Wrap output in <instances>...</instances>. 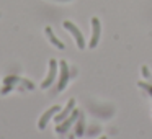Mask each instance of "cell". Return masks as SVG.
Masks as SVG:
<instances>
[{"instance_id": "6da1fadb", "label": "cell", "mask_w": 152, "mask_h": 139, "mask_svg": "<svg viewBox=\"0 0 152 139\" xmlns=\"http://www.w3.org/2000/svg\"><path fill=\"white\" fill-rule=\"evenodd\" d=\"M64 28H66L67 31H70V34L74 36L77 46H79V49H85V40H83L82 31H80L79 28H77L75 25L72 23V21H64Z\"/></svg>"}, {"instance_id": "7a4b0ae2", "label": "cell", "mask_w": 152, "mask_h": 139, "mask_svg": "<svg viewBox=\"0 0 152 139\" xmlns=\"http://www.w3.org/2000/svg\"><path fill=\"white\" fill-rule=\"evenodd\" d=\"M100 34H102V26H100V20L96 17L92 18V40H90V48H96L100 41Z\"/></svg>"}, {"instance_id": "3957f363", "label": "cell", "mask_w": 152, "mask_h": 139, "mask_svg": "<svg viewBox=\"0 0 152 139\" xmlns=\"http://www.w3.org/2000/svg\"><path fill=\"white\" fill-rule=\"evenodd\" d=\"M59 66H61V79H59V85H57V90H59V92H62V90L66 89L67 82H69L70 74H69V67H67V62H66V61H61Z\"/></svg>"}, {"instance_id": "277c9868", "label": "cell", "mask_w": 152, "mask_h": 139, "mask_svg": "<svg viewBox=\"0 0 152 139\" xmlns=\"http://www.w3.org/2000/svg\"><path fill=\"white\" fill-rule=\"evenodd\" d=\"M56 74H57V61L51 59L49 61V74H48L46 80L41 83V89H48V87H51V83H53L54 79H56Z\"/></svg>"}, {"instance_id": "5b68a950", "label": "cell", "mask_w": 152, "mask_h": 139, "mask_svg": "<svg viewBox=\"0 0 152 139\" xmlns=\"http://www.w3.org/2000/svg\"><path fill=\"white\" fill-rule=\"evenodd\" d=\"M79 116H80V111H79V110H74V111H72V115H69V116H67V118L64 119V123H62V124H59V126L56 128V131L59 132V134H64V132H66L67 129L70 128V124H72V123L75 121V119L79 118Z\"/></svg>"}, {"instance_id": "8992f818", "label": "cell", "mask_w": 152, "mask_h": 139, "mask_svg": "<svg viewBox=\"0 0 152 139\" xmlns=\"http://www.w3.org/2000/svg\"><path fill=\"white\" fill-rule=\"evenodd\" d=\"M57 111H61V106H59V105H54V106H51V108L48 110V111L44 113L43 116H41L39 123H38V128H39V129H44V128H46V124H48V121H49V119L53 118V116L56 115Z\"/></svg>"}, {"instance_id": "52a82bcc", "label": "cell", "mask_w": 152, "mask_h": 139, "mask_svg": "<svg viewBox=\"0 0 152 139\" xmlns=\"http://www.w3.org/2000/svg\"><path fill=\"white\" fill-rule=\"evenodd\" d=\"M74 106H75V100L72 98V100H69V103H67V106L62 110V113H57V115H56V123H62L64 119H66L67 116L74 111Z\"/></svg>"}, {"instance_id": "ba28073f", "label": "cell", "mask_w": 152, "mask_h": 139, "mask_svg": "<svg viewBox=\"0 0 152 139\" xmlns=\"http://www.w3.org/2000/svg\"><path fill=\"white\" fill-rule=\"evenodd\" d=\"M46 34H48V38H49V41H51V43H53L54 46L57 48V49H64V48H66V46H64V43H62V41H59V40L56 38V34L53 33V30H51L49 26L46 28Z\"/></svg>"}, {"instance_id": "9c48e42d", "label": "cell", "mask_w": 152, "mask_h": 139, "mask_svg": "<svg viewBox=\"0 0 152 139\" xmlns=\"http://www.w3.org/2000/svg\"><path fill=\"white\" fill-rule=\"evenodd\" d=\"M75 132L79 136H82L83 134V118H82V115H80V121L77 123V129H75Z\"/></svg>"}, {"instance_id": "30bf717a", "label": "cell", "mask_w": 152, "mask_h": 139, "mask_svg": "<svg viewBox=\"0 0 152 139\" xmlns=\"http://www.w3.org/2000/svg\"><path fill=\"white\" fill-rule=\"evenodd\" d=\"M61 2H69V0H61Z\"/></svg>"}, {"instance_id": "8fae6325", "label": "cell", "mask_w": 152, "mask_h": 139, "mask_svg": "<svg viewBox=\"0 0 152 139\" xmlns=\"http://www.w3.org/2000/svg\"><path fill=\"white\" fill-rule=\"evenodd\" d=\"M100 139H106V138H105V136H103V138H100Z\"/></svg>"}]
</instances>
